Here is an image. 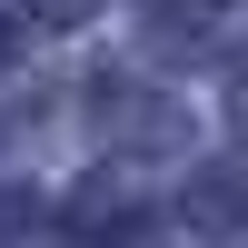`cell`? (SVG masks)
I'll return each mask as SVG.
<instances>
[{"mask_svg":"<svg viewBox=\"0 0 248 248\" xmlns=\"http://www.w3.org/2000/svg\"><path fill=\"white\" fill-rule=\"evenodd\" d=\"M209 30H218V0H159L149 10V50H209Z\"/></svg>","mask_w":248,"mask_h":248,"instance_id":"obj_3","label":"cell"},{"mask_svg":"<svg viewBox=\"0 0 248 248\" xmlns=\"http://www.w3.org/2000/svg\"><path fill=\"white\" fill-rule=\"evenodd\" d=\"M0 70H10V20H0Z\"/></svg>","mask_w":248,"mask_h":248,"instance_id":"obj_7","label":"cell"},{"mask_svg":"<svg viewBox=\"0 0 248 248\" xmlns=\"http://www.w3.org/2000/svg\"><path fill=\"white\" fill-rule=\"evenodd\" d=\"M90 119H99L109 139H139V159L189 149V109L159 99V90H129V79H99V90H90Z\"/></svg>","mask_w":248,"mask_h":248,"instance_id":"obj_1","label":"cell"},{"mask_svg":"<svg viewBox=\"0 0 248 248\" xmlns=\"http://www.w3.org/2000/svg\"><path fill=\"white\" fill-rule=\"evenodd\" d=\"M70 218H79V229H90L99 248H119V238H139V199H119V179H90Z\"/></svg>","mask_w":248,"mask_h":248,"instance_id":"obj_4","label":"cell"},{"mask_svg":"<svg viewBox=\"0 0 248 248\" xmlns=\"http://www.w3.org/2000/svg\"><path fill=\"white\" fill-rule=\"evenodd\" d=\"M40 20H50V30H79V20H99V0H30Z\"/></svg>","mask_w":248,"mask_h":248,"instance_id":"obj_5","label":"cell"},{"mask_svg":"<svg viewBox=\"0 0 248 248\" xmlns=\"http://www.w3.org/2000/svg\"><path fill=\"white\" fill-rule=\"evenodd\" d=\"M189 229H209V238H238V229H248V169L189 179Z\"/></svg>","mask_w":248,"mask_h":248,"instance_id":"obj_2","label":"cell"},{"mask_svg":"<svg viewBox=\"0 0 248 248\" xmlns=\"http://www.w3.org/2000/svg\"><path fill=\"white\" fill-rule=\"evenodd\" d=\"M229 129L248 139V50H238V70H229Z\"/></svg>","mask_w":248,"mask_h":248,"instance_id":"obj_6","label":"cell"}]
</instances>
